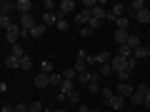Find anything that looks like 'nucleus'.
Segmentation results:
<instances>
[{
  "label": "nucleus",
  "instance_id": "nucleus-1",
  "mask_svg": "<svg viewBox=\"0 0 150 112\" xmlns=\"http://www.w3.org/2000/svg\"><path fill=\"white\" fill-rule=\"evenodd\" d=\"M20 37H23V35H20V25H18V22H13V25L5 30V40H8L10 45H18V40H20Z\"/></svg>",
  "mask_w": 150,
  "mask_h": 112
},
{
  "label": "nucleus",
  "instance_id": "nucleus-2",
  "mask_svg": "<svg viewBox=\"0 0 150 112\" xmlns=\"http://www.w3.org/2000/svg\"><path fill=\"white\" fill-rule=\"evenodd\" d=\"M148 90H150L148 85H138L135 92H133V97H130V102H133L135 107H143V100H145V92H148Z\"/></svg>",
  "mask_w": 150,
  "mask_h": 112
},
{
  "label": "nucleus",
  "instance_id": "nucleus-3",
  "mask_svg": "<svg viewBox=\"0 0 150 112\" xmlns=\"http://www.w3.org/2000/svg\"><path fill=\"white\" fill-rule=\"evenodd\" d=\"M128 60H130V57L112 55V57H110V67H112V72H123V70H128Z\"/></svg>",
  "mask_w": 150,
  "mask_h": 112
},
{
  "label": "nucleus",
  "instance_id": "nucleus-4",
  "mask_svg": "<svg viewBox=\"0 0 150 112\" xmlns=\"http://www.w3.org/2000/svg\"><path fill=\"white\" fill-rule=\"evenodd\" d=\"M125 8H128V5H123V3H115L112 8H108V20L115 22L118 18H123V15H125Z\"/></svg>",
  "mask_w": 150,
  "mask_h": 112
},
{
  "label": "nucleus",
  "instance_id": "nucleus-5",
  "mask_svg": "<svg viewBox=\"0 0 150 112\" xmlns=\"http://www.w3.org/2000/svg\"><path fill=\"white\" fill-rule=\"evenodd\" d=\"M73 10H75V3H73V0H63V3H58V8H55L58 18H65V15H70Z\"/></svg>",
  "mask_w": 150,
  "mask_h": 112
},
{
  "label": "nucleus",
  "instance_id": "nucleus-6",
  "mask_svg": "<svg viewBox=\"0 0 150 112\" xmlns=\"http://www.w3.org/2000/svg\"><path fill=\"white\" fill-rule=\"evenodd\" d=\"M133 92H135V87L130 85V82H118V87H115V95L125 97V100H130V97H133Z\"/></svg>",
  "mask_w": 150,
  "mask_h": 112
},
{
  "label": "nucleus",
  "instance_id": "nucleus-7",
  "mask_svg": "<svg viewBox=\"0 0 150 112\" xmlns=\"http://www.w3.org/2000/svg\"><path fill=\"white\" fill-rule=\"evenodd\" d=\"M73 70H75L78 75L88 70V52H85V50H80V52H78V60H75V67H73Z\"/></svg>",
  "mask_w": 150,
  "mask_h": 112
},
{
  "label": "nucleus",
  "instance_id": "nucleus-8",
  "mask_svg": "<svg viewBox=\"0 0 150 112\" xmlns=\"http://www.w3.org/2000/svg\"><path fill=\"white\" fill-rule=\"evenodd\" d=\"M90 15H93V20L100 22V20H105V18H108V8H103L100 3H95V5L90 8Z\"/></svg>",
  "mask_w": 150,
  "mask_h": 112
},
{
  "label": "nucleus",
  "instance_id": "nucleus-9",
  "mask_svg": "<svg viewBox=\"0 0 150 112\" xmlns=\"http://www.w3.org/2000/svg\"><path fill=\"white\" fill-rule=\"evenodd\" d=\"M90 10H88V8H83L80 13H78V15H75V25H80V27H85L88 22H90Z\"/></svg>",
  "mask_w": 150,
  "mask_h": 112
},
{
  "label": "nucleus",
  "instance_id": "nucleus-10",
  "mask_svg": "<svg viewBox=\"0 0 150 112\" xmlns=\"http://www.w3.org/2000/svg\"><path fill=\"white\" fill-rule=\"evenodd\" d=\"M30 10H33L30 0H18V3H15V13H18V15H28Z\"/></svg>",
  "mask_w": 150,
  "mask_h": 112
},
{
  "label": "nucleus",
  "instance_id": "nucleus-11",
  "mask_svg": "<svg viewBox=\"0 0 150 112\" xmlns=\"http://www.w3.org/2000/svg\"><path fill=\"white\" fill-rule=\"evenodd\" d=\"M108 107H112L115 112H118V110H123V107H125V97H120V95H112L110 100H108Z\"/></svg>",
  "mask_w": 150,
  "mask_h": 112
},
{
  "label": "nucleus",
  "instance_id": "nucleus-12",
  "mask_svg": "<svg viewBox=\"0 0 150 112\" xmlns=\"http://www.w3.org/2000/svg\"><path fill=\"white\" fill-rule=\"evenodd\" d=\"M103 87H100V75H98V70L95 72H93V80H90V85H88V92H93V95H95V92H100Z\"/></svg>",
  "mask_w": 150,
  "mask_h": 112
},
{
  "label": "nucleus",
  "instance_id": "nucleus-13",
  "mask_svg": "<svg viewBox=\"0 0 150 112\" xmlns=\"http://www.w3.org/2000/svg\"><path fill=\"white\" fill-rule=\"evenodd\" d=\"M58 20H60V18H58V13H43V25L45 27H48V25H58Z\"/></svg>",
  "mask_w": 150,
  "mask_h": 112
},
{
  "label": "nucleus",
  "instance_id": "nucleus-14",
  "mask_svg": "<svg viewBox=\"0 0 150 112\" xmlns=\"http://www.w3.org/2000/svg\"><path fill=\"white\" fill-rule=\"evenodd\" d=\"M50 85V80H48V75H43V72H38L35 75V87L38 90H45V87Z\"/></svg>",
  "mask_w": 150,
  "mask_h": 112
},
{
  "label": "nucleus",
  "instance_id": "nucleus-15",
  "mask_svg": "<svg viewBox=\"0 0 150 112\" xmlns=\"http://www.w3.org/2000/svg\"><path fill=\"white\" fill-rule=\"evenodd\" d=\"M10 13H15V3L3 0V3H0V15H10Z\"/></svg>",
  "mask_w": 150,
  "mask_h": 112
},
{
  "label": "nucleus",
  "instance_id": "nucleus-16",
  "mask_svg": "<svg viewBox=\"0 0 150 112\" xmlns=\"http://www.w3.org/2000/svg\"><path fill=\"white\" fill-rule=\"evenodd\" d=\"M133 20L143 22V25H145V22H150V10H148V8H143V10H138V13H135V18H133Z\"/></svg>",
  "mask_w": 150,
  "mask_h": 112
},
{
  "label": "nucleus",
  "instance_id": "nucleus-17",
  "mask_svg": "<svg viewBox=\"0 0 150 112\" xmlns=\"http://www.w3.org/2000/svg\"><path fill=\"white\" fill-rule=\"evenodd\" d=\"M130 37V30H115V43L118 45H125Z\"/></svg>",
  "mask_w": 150,
  "mask_h": 112
},
{
  "label": "nucleus",
  "instance_id": "nucleus-18",
  "mask_svg": "<svg viewBox=\"0 0 150 112\" xmlns=\"http://www.w3.org/2000/svg\"><path fill=\"white\" fill-rule=\"evenodd\" d=\"M10 55L15 60H23L25 57V50H23V45H10Z\"/></svg>",
  "mask_w": 150,
  "mask_h": 112
},
{
  "label": "nucleus",
  "instance_id": "nucleus-19",
  "mask_svg": "<svg viewBox=\"0 0 150 112\" xmlns=\"http://www.w3.org/2000/svg\"><path fill=\"white\" fill-rule=\"evenodd\" d=\"M90 80H93V72H90V70H85V72H80V75H78V82H80V85H90Z\"/></svg>",
  "mask_w": 150,
  "mask_h": 112
},
{
  "label": "nucleus",
  "instance_id": "nucleus-20",
  "mask_svg": "<svg viewBox=\"0 0 150 112\" xmlns=\"http://www.w3.org/2000/svg\"><path fill=\"white\" fill-rule=\"evenodd\" d=\"M43 32H45V25H43V22H38V25L33 27V30L28 32V35H30V37H35V40H38V37H43Z\"/></svg>",
  "mask_w": 150,
  "mask_h": 112
},
{
  "label": "nucleus",
  "instance_id": "nucleus-21",
  "mask_svg": "<svg viewBox=\"0 0 150 112\" xmlns=\"http://www.w3.org/2000/svg\"><path fill=\"white\" fill-rule=\"evenodd\" d=\"M73 90H75L73 80H63V85H60V90H58V92H63V95H70Z\"/></svg>",
  "mask_w": 150,
  "mask_h": 112
},
{
  "label": "nucleus",
  "instance_id": "nucleus-22",
  "mask_svg": "<svg viewBox=\"0 0 150 112\" xmlns=\"http://www.w3.org/2000/svg\"><path fill=\"white\" fill-rule=\"evenodd\" d=\"M65 100H68V102H73V105H80V102H83V97H80V92H78V90H73L70 95H65Z\"/></svg>",
  "mask_w": 150,
  "mask_h": 112
},
{
  "label": "nucleus",
  "instance_id": "nucleus-23",
  "mask_svg": "<svg viewBox=\"0 0 150 112\" xmlns=\"http://www.w3.org/2000/svg\"><path fill=\"white\" fill-rule=\"evenodd\" d=\"M128 27H130V20H128V18H118V20H115V30H128Z\"/></svg>",
  "mask_w": 150,
  "mask_h": 112
},
{
  "label": "nucleus",
  "instance_id": "nucleus-24",
  "mask_svg": "<svg viewBox=\"0 0 150 112\" xmlns=\"http://www.w3.org/2000/svg\"><path fill=\"white\" fill-rule=\"evenodd\" d=\"M40 72H43V75H53V72H55L53 62H50V60H43V65H40Z\"/></svg>",
  "mask_w": 150,
  "mask_h": 112
},
{
  "label": "nucleus",
  "instance_id": "nucleus-25",
  "mask_svg": "<svg viewBox=\"0 0 150 112\" xmlns=\"http://www.w3.org/2000/svg\"><path fill=\"white\" fill-rule=\"evenodd\" d=\"M48 80H50V85H53V87H60V85H63V75L53 72V75H48Z\"/></svg>",
  "mask_w": 150,
  "mask_h": 112
},
{
  "label": "nucleus",
  "instance_id": "nucleus-26",
  "mask_svg": "<svg viewBox=\"0 0 150 112\" xmlns=\"http://www.w3.org/2000/svg\"><path fill=\"white\" fill-rule=\"evenodd\" d=\"M115 55H120V57H133V50H130L128 45H118V52Z\"/></svg>",
  "mask_w": 150,
  "mask_h": 112
},
{
  "label": "nucleus",
  "instance_id": "nucleus-27",
  "mask_svg": "<svg viewBox=\"0 0 150 112\" xmlns=\"http://www.w3.org/2000/svg\"><path fill=\"white\" fill-rule=\"evenodd\" d=\"M125 45H128L130 50H135V48H140V37H138V35H133V32H130V37H128V43H125Z\"/></svg>",
  "mask_w": 150,
  "mask_h": 112
},
{
  "label": "nucleus",
  "instance_id": "nucleus-28",
  "mask_svg": "<svg viewBox=\"0 0 150 112\" xmlns=\"http://www.w3.org/2000/svg\"><path fill=\"white\" fill-rule=\"evenodd\" d=\"M98 75H100V77H110V75H112L110 62H108V65H100V67H98Z\"/></svg>",
  "mask_w": 150,
  "mask_h": 112
},
{
  "label": "nucleus",
  "instance_id": "nucleus-29",
  "mask_svg": "<svg viewBox=\"0 0 150 112\" xmlns=\"http://www.w3.org/2000/svg\"><path fill=\"white\" fill-rule=\"evenodd\" d=\"M112 95H115V90H112V87H103V90H100V97H103V102H105V105H108V100H110Z\"/></svg>",
  "mask_w": 150,
  "mask_h": 112
},
{
  "label": "nucleus",
  "instance_id": "nucleus-30",
  "mask_svg": "<svg viewBox=\"0 0 150 112\" xmlns=\"http://www.w3.org/2000/svg\"><path fill=\"white\" fill-rule=\"evenodd\" d=\"M5 67H13V70H20V60H15V57H13V55H8V57H5Z\"/></svg>",
  "mask_w": 150,
  "mask_h": 112
},
{
  "label": "nucleus",
  "instance_id": "nucleus-31",
  "mask_svg": "<svg viewBox=\"0 0 150 112\" xmlns=\"http://www.w3.org/2000/svg\"><path fill=\"white\" fill-rule=\"evenodd\" d=\"M13 25V20H10V15H0V30H8V27Z\"/></svg>",
  "mask_w": 150,
  "mask_h": 112
},
{
  "label": "nucleus",
  "instance_id": "nucleus-32",
  "mask_svg": "<svg viewBox=\"0 0 150 112\" xmlns=\"http://www.w3.org/2000/svg\"><path fill=\"white\" fill-rule=\"evenodd\" d=\"M28 112H45V105L43 102H33V105H28Z\"/></svg>",
  "mask_w": 150,
  "mask_h": 112
},
{
  "label": "nucleus",
  "instance_id": "nucleus-33",
  "mask_svg": "<svg viewBox=\"0 0 150 112\" xmlns=\"http://www.w3.org/2000/svg\"><path fill=\"white\" fill-rule=\"evenodd\" d=\"M55 27H58L60 32H68V30H70V22L65 20V18H60V20H58V25H55Z\"/></svg>",
  "mask_w": 150,
  "mask_h": 112
},
{
  "label": "nucleus",
  "instance_id": "nucleus-34",
  "mask_svg": "<svg viewBox=\"0 0 150 112\" xmlns=\"http://www.w3.org/2000/svg\"><path fill=\"white\" fill-rule=\"evenodd\" d=\"M30 67H33V57H30V55H25V57L20 60V70H30Z\"/></svg>",
  "mask_w": 150,
  "mask_h": 112
},
{
  "label": "nucleus",
  "instance_id": "nucleus-35",
  "mask_svg": "<svg viewBox=\"0 0 150 112\" xmlns=\"http://www.w3.org/2000/svg\"><path fill=\"white\" fill-rule=\"evenodd\" d=\"M130 75H133L130 70H123V72H118V80H120V82H128V80H130Z\"/></svg>",
  "mask_w": 150,
  "mask_h": 112
},
{
  "label": "nucleus",
  "instance_id": "nucleus-36",
  "mask_svg": "<svg viewBox=\"0 0 150 112\" xmlns=\"http://www.w3.org/2000/svg\"><path fill=\"white\" fill-rule=\"evenodd\" d=\"M80 35H83V37H93V35H95V30L85 25V27H80Z\"/></svg>",
  "mask_w": 150,
  "mask_h": 112
},
{
  "label": "nucleus",
  "instance_id": "nucleus-37",
  "mask_svg": "<svg viewBox=\"0 0 150 112\" xmlns=\"http://www.w3.org/2000/svg\"><path fill=\"white\" fill-rule=\"evenodd\" d=\"M75 75H78V72H75V70L70 67V70H65V72H63V80H73Z\"/></svg>",
  "mask_w": 150,
  "mask_h": 112
},
{
  "label": "nucleus",
  "instance_id": "nucleus-38",
  "mask_svg": "<svg viewBox=\"0 0 150 112\" xmlns=\"http://www.w3.org/2000/svg\"><path fill=\"white\" fill-rule=\"evenodd\" d=\"M135 67H138V60L130 57V60H128V70H130V72H135Z\"/></svg>",
  "mask_w": 150,
  "mask_h": 112
},
{
  "label": "nucleus",
  "instance_id": "nucleus-39",
  "mask_svg": "<svg viewBox=\"0 0 150 112\" xmlns=\"http://www.w3.org/2000/svg\"><path fill=\"white\" fill-rule=\"evenodd\" d=\"M13 112H28V105H13Z\"/></svg>",
  "mask_w": 150,
  "mask_h": 112
},
{
  "label": "nucleus",
  "instance_id": "nucleus-40",
  "mask_svg": "<svg viewBox=\"0 0 150 112\" xmlns=\"http://www.w3.org/2000/svg\"><path fill=\"white\" fill-rule=\"evenodd\" d=\"M78 112H93V107H88V105H83V102H80V105H78Z\"/></svg>",
  "mask_w": 150,
  "mask_h": 112
},
{
  "label": "nucleus",
  "instance_id": "nucleus-41",
  "mask_svg": "<svg viewBox=\"0 0 150 112\" xmlns=\"http://www.w3.org/2000/svg\"><path fill=\"white\" fill-rule=\"evenodd\" d=\"M143 107H150V90L145 92V100H143Z\"/></svg>",
  "mask_w": 150,
  "mask_h": 112
},
{
  "label": "nucleus",
  "instance_id": "nucleus-42",
  "mask_svg": "<svg viewBox=\"0 0 150 112\" xmlns=\"http://www.w3.org/2000/svg\"><path fill=\"white\" fill-rule=\"evenodd\" d=\"M5 90H8V85H5V82H0V95H3Z\"/></svg>",
  "mask_w": 150,
  "mask_h": 112
},
{
  "label": "nucleus",
  "instance_id": "nucleus-43",
  "mask_svg": "<svg viewBox=\"0 0 150 112\" xmlns=\"http://www.w3.org/2000/svg\"><path fill=\"white\" fill-rule=\"evenodd\" d=\"M53 112H68L65 107H53Z\"/></svg>",
  "mask_w": 150,
  "mask_h": 112
},
{
  "label": "nucleus",
  "instance_id": "nucleus-44",
  "mask_svg": "<svg viewBox=\"0 0 150 112\" xmlns=\"http://www.w3.org/2000/svg\"><path fill=\"white\" fill-rule=\"evenodd\" d=\"M93 112H105V110H100V107H95V110H93Z\"/></svg>",
  "mask_w": 150,
  "mask_h": 112
},
{
  "label": "nucleus",
  "instance_id": "nucleus-45",
  "mask_svg": "<svg viewBox=\"0 0 150 112\" xmlns=\"http://www.w3.org/2000/svg\"><path fill=\"white\" fill-rule=\"evenodd\" d=\"M148 10H150V3H148Z\"/></svg>",
  "mask_w": 150,
  "mask_h": 112
},
{
  "label": "nucleus",
  "instance_id": "nucleus-46",
  "mask_svg": "<svg viewBox=\"0 0 150 112\" xmlns=\"http://www.w3.org/2000/svg\"><path fill=\"white\" fill-rule=\"evenodd\" d=\"M0 112H3V107H0Z\"/></svg>",
  "mask_w": 150,
  "mask_h": 112
}]
</instances>
